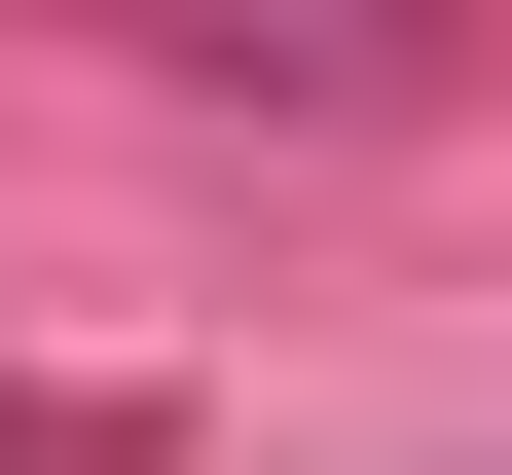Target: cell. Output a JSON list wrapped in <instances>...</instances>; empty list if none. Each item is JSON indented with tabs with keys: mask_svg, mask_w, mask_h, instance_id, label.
Segmentation results:
<instances>
[{
	"mask_svg": "<svg viewBox=\"0 0 512 475\" xmlns=\"http://www.w3.org/2000/svg\"><path fill=\"white\" fill-rule=\"evenodd\" d=\"M0 475H74V439H37V402H0Z\"/></svg>",
	"mask_w": 512,
	"mask_h": 475,
	"instance_id": "6da1fadb",
	"label": "cell"
}]
</instances>
